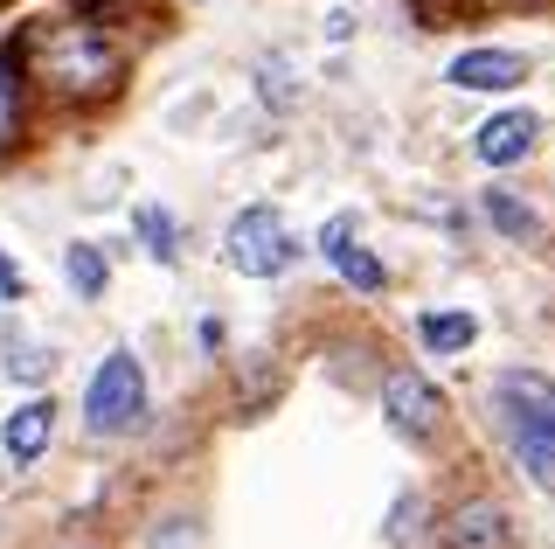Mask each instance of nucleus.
<instances>
[{"instance_id": "obj_1", "label": "nucleus", "mask_w": 555, "mask_h": 549, "mask_svg": "<svg viewBox=\"0 0 555 549\" xmlns=\"http://www.w3.org/2000/svg\"><path fill=\"white\" fill-rule=\"evenodd\" d=\"M14 63L56 98H104L126 77V56L104 42L98 22H28L14 36Z\"/></svg>"}, {"instance_id": "obj_7", "label": "nucleus", "mask_w": 555, "mask_h": 549, "mask_svg": "<svg viewBox=\"0 0 555 549\" xmlns=\"http://www.w3.org/2000/svg\"><path fill=\"white\" fill-rule=\"evenodd\" d=\"M459 91H514L520 77H528V63L514 56V49H465V56H451L444 71Z\"/></svg>"}, {"instance_id": "obj_13", "label": "nucleus", "mask_w": 555, "mask_h": 549, "mask_svg": "<svg viewBox=\"0 0 555 549\" xmlns=\"http://www.w3.org/2000/svg\"><path fill=\"white\" fill-rule=\"evenodd\" d=\"M132 230H139V244L160 257V265L181 257V230H173V216L160 209V202H139V209H132Z\"/></svg>"}, {"instance_id": "obj_17", "label": "nucleus", "mask_w": 555, "mask_h": 549, "mask_svg": "<svg viewBox=\"0 0 555 549\" xmlns=\"http://www.w3.org/2000/svg\"><path fill=\"white\" fill-rule=\"evenodd\" d=\"M520 467H528L534 487H555V424H548L542 438H528V445H520Z\"/></svg>"}, {"instance_id": "obj_16", "label": "nucleus", "mask_w": 555, "mask_h": 549, "mask_svg": "<svg viewBox=\"0 0 555 549\" xmlns=\"http://www.w3.org/2000/svg\"><path fill=\"white\" fill-rule=\"evenodd\" d=\"M146 549H208V536H202L195 514H160V522L146 528Z\"/></svg>"}, {"instance_id": "obj_14", "label": "nucleus", "mask_w": 555, "mask_h": 549, "mask_svg": "<svg viewBox=\"0 0 555 549\" xmlns=\"http://www.w3.org/2000/svg\"><path fill=\"white\" fill-rule=\"evenodd\" d=\"M257 98H264V112H299V77H292V63L285 56H264L257 63Z\"/></svg>"}, {"instance_id": "obj_19", "label": "nucleus", "mask_w": 555, "mask_h": 549, "mask_svg": "<svg viewBox=\"0 0 555 549\" xmlns=\"http://www.w3.org/2000/svg\"><path fill=\"white\" fill-rule=\"evenodd\" d=\"M416 528H424V501H416V494H403V501L389 508V528H382V542H396V549H403V542L416 536Z\"/></svg>"}, {"instance_id": "obj_20", "label": "nucleus", "mask_w": 555, "mask_h": 549, "mask_svg": "<svg viewBox=\"0 0 555 549\" xmlns=\"http://www.w3.org/2000/svg\"><path fill=\"white\" fill-rule=\"evenodd\" d=\"M49 369H56V355H42V348H22V341H14V355H8V375H14V383H42Z\"/></svg>"}, {"instance_id": "obj_21", "label": "nucleus", "mask_w": 555, "mask_h": 549, "mask_svg": "<svg viewBox=\"0 0 555 549\" xmlns=\"http://www.w3.org/2000/svg\"><path fill=\"white\" fill-rule=\"evenodd\" d=\"M0 299H22V271L8 265V251H0Z\"/></svg>"}, {"instance_id": "obj_12", "label": "nucleus", "mask_w": 555, "mask_h": 549, "mask_svg": "<svg viewBox=\"0 0 555 549\" xmlns=\"http://www.w3.org/2000/svg\"><path fill=\"white\" fill-rule=\"evenodd\" d=\"M416 334H424L430 355H465L479 341V320L473 314H424V320H416Z\"/></svg>"}, {"instance_id": "obj_2", "label": "nucleus", "mask_w": 555, "mask_h": 549, "mask_svg": "<svg viewBox=\"0 0 555 549\" xmlns=\"http://www.w3.org/2000/svg\"><path fill=\"white\" fill-rule=\"evenodd\" d=\"M292 257H299V237L285 230V216L271 202H250L222 230V265L243 271V279H278V271H292Z\"/></svg>"}, {"instance_id": "obj_4", "label": "nucleus", "mask_w": 555, "mask_h": 549, "mask_svg": "<svg viewBox=\"0 0 555 549\" xmlns=\"http://www.w3.org/2000/svg\"><path fill=\"white\" fill-rule=\"evenodd\" d=\"M493 410H500V424L514 432V445H528V438H542L555 424V383L542 369H507L493 383Z\"/></svg>"}, {"instance_id": "obj_18", "label": "nucleus", "mask_w": 555, "mask_h": 549, "mask_svg": "<svg viewBox=\"0 0 555 549\" xmlns=\"http://www.w3.org/2000/svg\"><path fill=\"white\" fill-rule=\"evenodd\" d=\"M14 71H22V63H14V49H8V56H0V140H8L14 118H22V77Z\"/></svg>"}, {"instance_id": "obj_6", "label": "nucleus", "mask_w": 555, "mask_h": 549, "mask_svg": "<svg viewBox=\"0 0 555 549\" xmlns=\"http://www.w3.org/2000/svg\"><path fill=\"white\" fill-rule=\"evenodd\" d=\"M534 132H542V118H534V112H493L479 126L473 153H479L486 167H514V161H528V153H534Z\"/></svg>"}, {"instance_id": "obj_3", "label": "nucleus", "mask_w": 555, "mask_h": 549, "mask_svg": "<svg viewBox=\"0 0 555 549\" xmlns=\"http://www.w3.org/2000/svg\"><path fill=\"white\" fill-rule=\"evenodd\" d=\"M139 418H146V369H139L126 348H112L98 362L91 390H83V424H91L98 438H118V432H132Z\"/></svg>"}, {"instance_id": "obj_5", "label": "nucleus", "mask_w": 555, "mask_h": 549, "mask_svg": "<svg viewBox=\"0 0 555 549\" xmlns=\"http://www.w3.org/2000/svg\"><path fill=\"white\" fill-rule=\"evenodd\" d=\"M382 410H389V424H396L403 438H416V445H424V438L444 424L438 383H430V375H416V369H389V375H382Z\"/></svg>"}, {"instance_id": "obj_10", "label": "nucleus", "mask_w": 555, "mask_h": 549, "mask_svg": "<svg viewBox=\"0 0 555 549\" xmlns=\"http://www.w3.org/2000/svg\"><path fill=\"white\" fill-rule=\"evenodd\" d=\"M320 251L334 257V271H340L347 285H361V293H382V265L354 244V216H334V222H326V230H320Z\"/></svg>"}, {"instance_id": "obj_8", "label": "nucleus", "mask_w": 555, "mask_h": 549, "mask_svg": "<svg viewBox=\"0 0 555 549\" xmlns=\"http://www.w3.org/2000/svg\"><path fill=\"white\" fill-rule=\"evenodd\" d=\"M507 508L500 501H465V508H451V522H444V549H507Z\"/></svg>"}, {"instance_id": "obj_9", "label": "nucleus", "mask_w": 555, "mask_h": 549, "mask_svg": "<svg viewBox=\"0 0 555 549\" xmlns=\"http://www.w3.org/2000/svg\"><path fill=\"white\" fill-rule=\"evenodd\" d=\"M49 432H56V404H49V397H28V404L8 418V432H0L8 467H35V459H42V445H49Z\"/></svg>"}, {"instance_id": "obj_11", "label": "nucleus", "mask_w": 555, "mask_h": 549, "mask_svg": "<svg viewBox=\"0 0 555 549\" xmlns=\"http://www.w3.org/2000/svg\"><path fill=\"white\" fill-rule=\"evenodd\" d=\"M486 222H493L507 244H534V237H542V216H534L528 202H514L507 188H486Z\"/></svg>"}, {"instance_id": "obj_15", "label": "nucleus", "mask_w": 555, "mask_h": 549, "mask_svg": "<svg viewBox=\"0 0 555 549\" xmlns=\"http://www.w3.org/2000/svg\"><path fill=\"white\" fill-rule=\"evenodd\" d=\"M63 271H69V285H77V299H98L104 279H112V265H104L98 244H69L63 251Z\"/></svg>"}]
</instances>
